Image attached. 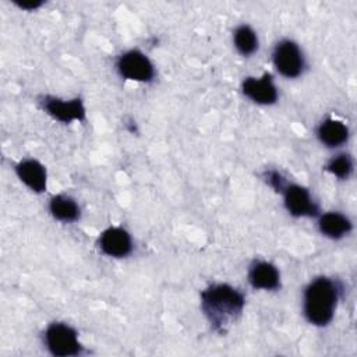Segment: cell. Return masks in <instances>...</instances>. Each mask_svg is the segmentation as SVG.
Returning <instances> with one entry per match:
<instances>
[{
    "label": "cell",
    "mask_w": 357,
    "mask_h": 357,
    "mask_svg": "<svg viewBox=\"0 0 357 357\" xmlns=\"http://www.w3.org/2000/svg\"><path fill=\"white\" fill-rule=\"evenodd\" d=\"M244 305V294L227 283L211 284L201 293V310L218 333H226L243 312Z\"/></svg>",
    "instance_id": "cell-1"
},
{
    "label": "cell",
    "mask_w": 357,
    "mask_h": 357,
    "mask_svg": "<svg viewBox=\"0 0 357 357\" xmlns=\"http://www.w3.org/2000/svg\"><path fill=\"white\" fill-rule=\"evenodd\" d=\"M340 290L336 280L326 276L315 278L304 290L303 310L307 321L317 326L328 325L335 315Z\"/></svg>",
    "instance_id": "cell-2"
},
{
    "label": "cell",
    "mask_w": 357,
    "mask_h": 357,
    "mask_svg": "<svg viewBox=\"0 0 357 357\" xmlns=\"http://www.w3.org/2000/svg\"><path fill=\"white\" fill-rule=\"evenodd\" d=\"M45 344L56 357L78 356L82 351L77 331L63 322H53L46 328Z\"/></svg>",
    "instance_id": "cell-3"
},
{
    "label": "cell",
    "mask_w": 357,
    "mask_h": 357,
    "mask_svg": "<svg viewBox=\"0 0 357 357\" xmlns=\"http://www.w3.org/2000/svg\"><path fill=\"white\" fill-rule=\"evenodd\" d=\"M273 66L280 75L286 78H296L303 74L305 60L298 45L290 39L280 40L272 53Z\"/></svg>",
    "instance_id": "cell-4"
},
{
    "label": "cell",
    "mask_w": 357,
    "mask_h": 357,
    "mask_svg": "<svg viewBox=\"0 0 357 357\" xmlns=\"http://www.w3.org/2000/svg\"><path fill=\"white\" fill-rule=\"evenodd\" d=\"M119 74L130 81L149 82L155 77V68L151 60L139 50L124 52L116 63Z\"/></svg>",
    "instance_id": "cell-5"
},
{
    "label": "cell",
    "mask_w": 357,
    "mask_h": 357,
    "mask_svg": "<svg viewBox=\"0 0 357 357\" xmlns=\"http://www.w3.org/2000/svg\"><path fill=\"white\" fill-rule=\"evenodd\" d=\"M284 206L287 212L296 218L301 216H315L318 213V206L312 201L310 191L298 184H286L283 188Z\"/></svg>",
    "instance_id": "cell-6"
},
{
    "label": "cell",
    "mask_w": 357,
    "mask_h": 357,
    "mask_svg": "<svg viewBox=\"0 0 357 357\" xmlns=\"http://www.w3.org/2000/svg\"><path fill=\"white\" fill-rule=\"evenodd\" d=\"M42 106L49 116L61 123H71L74 120L85 119V107L82 100L78 98L64 100L54 96H45Z\"/></svg>",
    "instance_id": "cell-7"
},
{
    "label": "cell",
    "mask_w": 357,
    "mask_h": 357,
    "mask_svg": "<svg viewBox=\"0 0 357 357\" xmlns=\"http://www.w3.org/2000/svg\"><path fill=\"white\" fill-rule=\"evenodd\" d=\"M241 89L248 99L258 105H272L278 100V89L271 74H264L261 78L247 77Z\"/></svg>",
    "instance_id": "cell-8"
},
{
    "label": "cell",
    "mask_w": 357,
    "mask_h": 357,
    "mask_svg": "<svg viewBox=\"0 0 357 357\" xmlns=\"http://www.w3.org/2000/svg\"><path fill=\"white\" fill-rule=\"evenodd\" d=\"M99 248L109 257L123 258L131 252L132 240L123 227H109L99 237Z\"/></svg>",
    "instance_id": "cell-9"
},
{
    "label": "cell",
    "mask_w": 357,
    "mask_h": 357,
    "mask_svg": "<svg viewBox=\"0 0 357 357\" xmlns=\"http://www.w3.org/2000/svg\"><path fill=\"white\" fill-rule=\"evenodd\" d=\"M18 178L33 192H43L47 187V173L45 166L35 159L21 160L15 166Z\"/></svg>",
    "instance_id": "cell-10"
},
{
    "label": "cell",
    "mask_w": 357,
    "mask_h": 357,
    "mask_svg": "<svg viewBox=\"0 0 357 357\" xmlns=\"http://www.w3.org/2000/svg\"><path fill=\"white\" fill-rule=\"evenodd\" d=\"M248 282L254 289L276 290L280 286V273L273 264L255 261L248 271Z\"/></svg>",
    "instance_id": "cell-11"
},
{
    "label": "cell",
    "mask_w": 357,
    "mask_h": 357,
    "mask_svg": "<svg viewBox=\"0 0 357 357\" xmlns=\"http://www.w3.org/2000/svg\"><path fill=\"white\" fill-rule=\"evenodd\" d=\"M319 231L333 240H339L351 231L350 219L340 212H326L318 220Z\"/></svg>",
    "instance_id": "cell-12"
},
{
    "label": "cell",
    "mask_w": 357,
    "mask_h": 357,
    "mask_svg": "<svg viewBox=\"0 0 357 357\" xmlns=\"http://www.w3.org/2000/svg\"><path fill=\"white\" fill-rule=\"evenodd\" d=\"M319 141L329 146V148H336L343 145L347 138H349V128L347 126L336 119H326L324 120L318 130H317Z\"/></svg>",
    "instance_id": "cell-13"
},
{
    "label": "cell",
    "mask_w": 357,
    "mask_h": 357,
    "mask_svg": "<svg viewBox=\"0 0 357 357\" xmlns=\"http://www.w3.org/2000/svg\"><path fill=\"white\" fill-rule=\"evenodd\" d=\"M49 211L52 216L60 222H74L79 218L81 209L78 204L68 195H54L50 198Z\"/></svg>",
    "instance_id": "cell-14"
},
{
    "label": "cell",
    "mask_w": 357,
    "mask_h": 357,
    "mask_svg": "<svg viewBox=\"0 0 357 357\" xmlns=\"http://www.w3.org/2000/svg\"><path fill=\"white\" fill-rule=\"evenodd\" d=\"M233 42L237 52L243 56H250L258 49V36L248 25H240L234 29Z\"/></svg>",
    "instance_id": "cell-15"
},
{
    "label": "cell",
    "mask_w": 357,
    "mask_h": 357,
    "mask_svg": "<svg viewBox=\"0 0 357 357\" xmlns=\"http://www.w3.org/2000/svg\"><path fill=\"white\" fill-rule=\"evenodd\" d=\"M326 170L337 178H347L353 172V160L346 153L336 155L328 162Z\"/></svg>",
    "instance_id": "cell-16"
},
{
    "label": "cell",
    "mask_w": 357,
    "mask_h": 357,
    "mask_svg": "<svg viewBox=\"0 0 357 357\" xmlns=\"http://www.w3.org/2000/svg\"><path fill=\"white\" fill-rule=\"evenodd\" d=\"M265 177H266L268 184H269L271 187H273L275 191H278V192H282L283 188H284L286 184H287L286 180L283 178V176H282L279 172H276V170H269V172H266Z\"/></svg>",
    "instance_id": "cell-17"
},
{
    "label": "cell",
    "mask_w": 357,
    "mask_h": 357,
    "mask_svg": "<svg viewBox=\"0 0 357 357\" xmlns=\"http://www.w3.org/2000/svg\"><path fill=\"white\" fill-rule=\"evenodd\" d=\"M14 3L17 7L28 11H33L43 4V1H39V0H25V1H14Z\"/></svg>",
    "instance_id": "cell-18"
}]
</instances>
